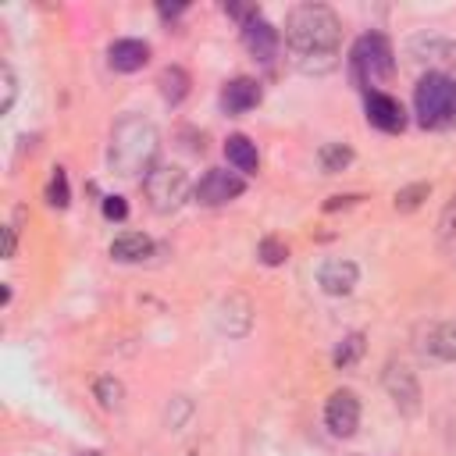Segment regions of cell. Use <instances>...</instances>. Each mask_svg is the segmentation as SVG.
Masks as SVG:
<instances>
[{"label": "cell", "mask_w": 456, "mask_h": 456, "mask_svg": "<svg viewBox=\"0 0 456 456\" xmlns=\"http://www.w3.org/2000/svg\"><path fill=\"white\" fill-rule=\"evenodd\" d=\"M367 121L374 128H381V132H403L406 110H403V103L395 96H388L381 89H370L367 93Z\"/></svg>", "instance_id": "obj_10"}, {"label": "cell", "mask_w": 456, "mask_h": 456, "mask_svg": "<svg viewBox=\"0 0 456 456\" xmlns=\"http://www.w3.org/2000/svg\"><path fill=\"white\" fill-rule=\"evenodd\" d=\"M157 11H160V18H175L185 11V4H157Z\"/></svg>", "instance_id": "obj_32"}, {"label": "cell", "mask_w": 456, "mask_h": 456, "mask_svg": "<svg viewBox=\"0 0 456 456\" xmlns=\"http://www.w3.org/2000/svg\"><path fill=\"white\" fill-rule=\"evenodd\" d=\"M110 256H114L118 264H139V260L153 256V242H150L142 232H125V235H118V239L110 242Z\"/></svg>", "instance_id": "obj_16"}, {"label": "cell", "mask_w": 456, "mask_h": 456, "mask_svg": "<svg viewBox=\"0 0 456 456\" xmlns=\"http://www.w3.org/2000/svg\"><path fill=\"white\" fill-rule=\"evenodd\" d=\"M0 89H4V96H0V114H7L11 107H14V96H18V78H14V71L4 64L0 68Z\"/></svg>", "instance_id": "obj_26"}, {"label": "cell", "mask_w": 456, "mask_h": 456, "mask_svg": "<svg viewBox=\"0 0 456 456\" xmlns=\"http://www.w3.org/2000/svg\"><path fill=\"white\" fill-rule=\"evenodd\" d=\"M78 456H100V452H78Z\"/></svg>", "instance_id": "obj_33"}, {"label": "cell", "mask_w": 456, "mask_h": 456, "mask_svg": "<svg viewBox=\"0 0 456 456\" xmlns=\"http://www.w3.org/2000/svg\"><path fill=\"white\" fill-rule=\"evenodd\" d=\"M260 82H253V78H232L224 89H221V107H224V114H246V110H253L256 103H260Z\"/></svg>", "instance_id": "obj_14"}, {"label": "cell", "mask_w": 456, "mask_h": 456, "mask_svg": "<svg viewBox=\"0 0 456 456\" xmlns=\"http://www.w3.org/2000/svg\"><path fill=\"white\" fill-rule=\"evenodd\" d=\"M285 46L299 71L328 75L338 64L342 21L328 4H299L285 18Z\"/></svg>", "instance_id": "obj_1"}, {"label": "cell", "mask_w": 456, "mask_h": 456, "mask_svg": "<svg viewBox=\"0 0 456 456\" xmlns=\"http://www.w3.org/2000/svg\"><path fill=\"white\" fill-rule=\"evenodd\" d=\"M125 214H128V203H125L121 196H107V200H103V217H110V221H125Z\"/></svg>", "instance_id": "obj_28"}, {"label": "cell", "mask_w": 456, "mask_h": 456, "mask_svg": "<svg viewBox=\"0 0 456 456\" xmlns=\"http://www.w3.org/2000/svg\"><path fill=\"white\" fill-rule=\"evenodd\" d=\"M242 43H246V50H249L256 61H271V57L278 53V28L256 14V18H249V21L242 25Z\"/></svg>", "instance_id": "obj_13"}, {"label": "cell", "mask_w": 456, "mask_h": 456, "mask_svg": "<svg viewBox=\"0 0 456 456\" xmlns=\"http://www.w3.org/2000/svg\"><path fill=\"white\" fill-rule=\"evenodd\" d=\"M242 192H246V178H242L239 171H224V167H210V171L196 182V189H192L196 203H203V207L232 203V200L242 196Z\"/></svg>", "instance_id": "obj_6"}, {"label": "cell", "mask_w": 456, "mask_h": 456, "mask_svg": "<svg viewBox=\"0 0 456 456\" xmlns=\"http://www.w3.org/2000/svg\"><path fill=\"white\" fill-rule=\"evenodd\" d=\"M256 256L267 264V267H278V264H285L289 260V246L281 242V239H274V235H267L260 246H256Z\"/></svg>", "instance_id": "obj_25"}, {"label": "cell", "mask_w": 456, "mask_h": 456, "mask_svg": "<svg viewBox=\"0 0 456 456\" xmlns=\"http://www.w3.org/2000/svg\"><path fill=\"white\" fill-rule=\"evenodd\" d=\"M356 278H360L356 264L353 260H342V256H331V260H324L317 267V285L328 296H349L356 289Z\"/></svg>", "instance_id": "obj_11"}, {"label": "cell", "mask_w": 456, "mask_h": 456, "mask_svg": "<svg viewBox=\"0 0 456 456\" xmlns=\"http://www.w3.org/2000/svg\"><path fill=\"white\" fill-rule=\"evenodd\" d=\"M413 110L424 128H449L456 125V78L445 75H420L413 89Z\"/></svg>", "instance_id": "obj_3"}, {"label": "cell", "mask_w": 456, "mask_h": 456, "mask_svg": "<svg viewBox=\"0 0 456 456\" xmlns=\"http://www.w3.org/2000/svg\"><path fill=\"white\" fill-rule=\"evenodd\" d=\"M171 403H175V413L167 410V428H182V420L189 417V410H192V406H189V399H182V395H178V399H171Z\"/></svg>", "instance_id": "obj_29"}, {"label": "cell", "mask_w": 456, "mask_h": 456, "mask_svg": "<svg viewBox=\"0 0 456 456\" xmlns=\"http://www.w3.org/2000/svg\"><path fill=\"white\" fill-rule=\"evenodd\" d=\"M381 385H385V392H388V399L395 403L399 413L413 417V413L420 410V381H417V374H413L406 363L392 360V363L385 367V374H381Z\"/></svg>", "instance_id": "obj_7"}, {"label": "cell", "mask_w": 456, "mask_h": 456, "mask_svg": "<svg viewBox=\"0 0 456 456\" xmlns=\"http://www.w3.org/2000/svg\"><path fill=\"white\" fill-rule=\"evenodd\" d=\"M224 157L228 164L239 171V175H253L260 167V157H256V142L249 135H228L224 142Z\"/></svg>", "instance_id": "obj_17"}, {"label": "cell", "mask_w": 456, "mask_h": 456, "mask_svg": "<svg viewBox=\"0 0 456 456\" xmlns=\"http://www.w3.org/2000/svg\"><path fill=\"white\" fill-rule=\"evenodd\" d=\"M107 61H110L114 71L132 75V71L146 68V61H150V46H146L142 39H118V43H110Z\"/></svg>", "instance_id": "obj_15"}, {"label": "cell", "mask_w": 456, "mask_h": 456, "mask_svg": "<svg viewBox=\"0 0 456 456\" xmlns=\"http://www.w3.org/2000/svg\"><path fill=\"white\" fill-rule=\"evenodd\" d=\"M424 349H431V353L442 356V360H456V317L435 324V328H431V342H428Z\"/></svg>", "instance_id": "obj_19"}, {"label": "cell", "mask_w": 456, "mask_h": 456, "mask_svg": "<svg viewBox=\"0 0 456 456\" xmlns=\"http://www.w3.org/2000/svg\"><path fill=\"white\" fill-rule=\"evenodd\" d=\"M353 68L356 75L367 82V86H378L392 75L395 61H392V46L381 32H370V36H360L356 46H353Z\"/></svg>", "instance_id": "obj_5"}, {"label": "cell", "mask_w": 456, "mask_h": 456, "mask_svg": "<svg viewBox=\"0 0 456 456\" xmlns=\"http://www.w3.org/2000/svg\"><path fill=\"white\" fill-rule=\"evenodd\" d=\"M217 328H221V335H228V338H242V335H249V328H253V303L246 299V296H228L221 306H217Z\"/></svg>", "instance_id": "obj_12"}, {"label": "cell", "mask_w": 456, "mask_h": 456, "mask_svg": "<svg viewBox=\"0 0 456 456\" xmlns=\"http://www.w3.org/2000/svg\"><path fill=\"white\" fill-rule=\"evenodd\" d=\"M14 249H18V235H14V228L7 224V228H4V256L11 260V256H14Z\"/></svg>", "instance_id": "obj_30"}, {"label": "cell", "mask_w": 456, "mask_h": 456, "mask_svg": "<svg viewBox=\"0 0 456 456\" xmlns=\"http://www.w3.org/2000/svg\"><path fill=\"white\" fill-rule=\"evenodd\" d=\"M142 192L150 210L157 214H171L185 203L189 196V175L178 164H153V171L142 178Z\"/></svg>", "instance_id": "obj_4"}, {"label": "cell", "mask_w": 456, "mask_h": 456, "mask_svg": "<svg viewBox=\"0 0 456 456\" xmlns=\"http://www.w3.org/2000/svg\"><path fill=\"white\" fill-rule=\"evenodd\" d=\"M93 395L100 399V406H103V410H118V406H121V399H125V385H121L118 378L103 374V378H96V381H93Z\"/></svg>", "instance_id": "obj_21"}, {"label": "cell", "mask_w": 456, "mask_h": 456, "mask_svg": "<svg viewBox=\"0 0 456 456\" xmlns=\"http://www.w3.org/2000/svg\"><path fill=\"white\" fill-rule=\"evenodd\" d=\"M157 146H160V135L153 121L139 114H125L110 132V150H107L110 171L118 178H146L153 171Z\"/></svg>", "instance_id": "obj_2"}, {"label": "cell", "mask_w": 456, "mask_h": 456, "mask_svg": "<svg viewBox=\"0 0 456 456\" xmlns=\"http://www.w3.org/2000/svg\"><path fill=\"white\" fill-rule=\"evenodd\" d=\"M438 235H442L445 242H456V196L445 203V210H442V217H438Z\"/></svg>", "instance_id": "obj_27"}, {"label": "cell", "mask_w": 456, "mask_h": 456, "mask_svg": "<svg viewBox=\"0 0 456 456\" xmlns=\"http://www.w3.org/2000/svg\"><path fill=\"white\" fill-rule=\"evenodd\" d=\"M157 86H160V96L167 103H182L189 96V71L178 68V64H167L160 75H157Z\"/></svg>", "instance_id": "obj_18"}, {"label": "cell", "mask_w": 456, "mask_h": 456, "mask_svg": "<svg viewBox=\"0 0 456 456\" xmlns=\"http://www.w3.org/2000/svg\"><path fill=\"white\" fill-rule=\"evenodd\" d=\"M360 356H363V335H360V331H353V335H346V338L338 342V349H335V356H331V360H335V367L342 370V367H353Z\"/></svg>", "instance_id": "obj_23"}, {"label": "cell", "mask_w": 456, "mask_h": 456, "mask_svg": "<svg viewBox=\"0 0 456 456\" xmlns=\"http://www.w3.org/2000/svg\"><path fill=\"white\" fill-rule=\"evenodd\" d=\"M360 196H331L328 203H324V210H338V207H353Z\"/></svg>", "instance_id": "obj_31"}, {"label": "cell", "mask_w": 456, "mask_h": 456, "mask_svg": "<svg viewBox=\"0 0 456 456\" xmlns=\"http://www.w3.org/2000/svg\"><path fill=\"white\" fill-rule=\"evenodd\" d=\"M46 203H50V207H57V210H64V207L71 203V192H68V175H64V167H53V175H50V185H46Z\"/></svg>", "instance_id": "obj_24"}, {"label": "cell", "mask_w": 456, "mask_h": 456, "mask_svg": "<svg viewBox=\"0 0 456 456\" xmlns=\"http://www.w3.org/2000/svg\"><path fill=\"white\" fill-rule=\"evenodd\" d=\"M317 160H321V171L324 175H338V171H346L353 164V150L346 142H324L321 153H317Z\"/></svg>", "instance_id": "obj_20"}, {"label": "cell", "mask_w": 456, "mask_h": 456, "mask_svg": "<svg viewBox=\"0 0 456 456\" xmlns=\"http://www.w3.org/2000/svg\"><path fill=\"white\" fill-rule=\"evenodd\" d=\"M413 53L428 64V71L445 75V78H456V39L420 36V39H413Z\"/></svg>", "instance_id": "obj_9"}, {"label": "cell", "mask_w": 456, "mask_h": 456, "mask_svg": "<svg viewBox=\"0 0 456 456\" xmlns=\"http://www.w3.org/2000/svg\"><path fill=\"white\" fill-rule=\"evenodd\" d=\"M428 196H431V182H413V185H406V189L395 192V210H399V214H410V210H417Z\"/></svg>", "instance_id": "obj_22"}, {"label": "cell", "mask_w": 456, "mask_h": 456, "mask_svg": "<svg viewBox=\"0 0 456 456\" xmlns=\"http://www.w3.org/2000/svg\"><path fill=\"white\" fill-rule=\"evenodd\" d=\"M324 424L335 438H349L360 428V399L349 388H335L324 403Z\"/></svg>", "instance_id": "obj_8"}]
</instances>
